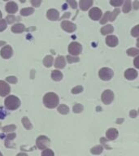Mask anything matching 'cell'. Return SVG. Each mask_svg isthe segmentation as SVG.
Instances as JSON below:
<instances>
[{"mask_svg":"<svg viewBox=\"0 0 139 156\" xmlns=\"http://www.w3.org/2000/svg\"><path fill=\"white\" fill-rule=\"evenodd\" d=\"M129 115H130L131 118H135L137 116V112L135 110H132L130 113H129Z\"/></svg>","mask_w":139,"mask_h":156,"instance_id":"ee69618b","label":"cell"},{"mask_svg":"<svg viewBox=\"0 0 139 156\" xmlns=\"http://www.w3.org/2000/svg\"><path fill=\"white\" fill-rule=\"evenodd\" d=\"M83 109H84V107L80 103H76L73 107V111L74 113H80L83 111Z\"/></svg>","mask_w":139,"mask_h":156,"instance_id":"f1b7e54d","label":"cell"},{"mask_svg":"<svg viewBox=\"0 0 139 156\" xmlns=\"http://www.w3.org/2000/svg\"><path fill=\"white\" fill-rule=\"evenodd\" d=\"M127 55L129 56L139 55V50L136 48H130L127 51Z\"/></svg>","mask_w":139,"mask_h":156,"instance_id":"83f0119b","label":"cell"},{"mask_svg":"<svg viewBox=\"0 0 139 156\" xmlns=\"http://www.w3.org/2000/svg\"><path fill=\"white\" fill-rule=\"evenodd\" d=\"M67 2H68V4L70 5V7L73 8V9H76L77 7V3L76 2L75 0H66Z\"/></svg>","mask_w":139,"mask_h":156,"instance_id":"f35d334b","label":"cell"},{"mask_svg":"<svg viewBox=\"0 0 139 156\" xmlns=\"http://www.w3.org/2000/svg\"><path fill=\"white\" fill-rule=\"evenodd\" d=\"M106 43L110 47H115V46H116L118 45V38L116 36H113V35L107 36V38H106Z\"/></svg>","mask_w":139,"mask_h":156,"instance_id":"9a60e30c","label":"cell"},{"mask_svg":"<svg viewBox=\"0 0 139 156\" xmlns=\"http://www.w3.org/2000/svg\"><path fill=\"white\" fill-rule=\"evenodd\" d=\"M66 61L65 58L63 56H58L55 62V67L59 69H62L65 67Z\"/></svg>","mask_w":139,"mask_h":156,"instance_id":"e0dca14e","label":"cell"},{"mask_svg":"<svg viewBox=\"0 0 139 156\" xmlns=\"http://www.w3.org/2000/svg\"><path fill=\"white\" fill-rule=\"evenodd\" d=\"M113 71L109 68H102L98 72V76L102 80H110L113 76Z\"/></svg>","mask_w":139,"mask_h":156,"instance_id":"277c9868","label":"cell"},{"mask_svg":"<svg viewBox=\"0 0 139 156\" xmlns=\"http://www.w3.org/2000/svg\"><path fill=\"white\" fill-rule=\"evenodd\" d=\"M137 76V72L135 69L133 68H129L124 72V77L127 80H134Z\"/></svg>","mask_w":139,"mask_h":156,"instance_id":"5bb4252c","label":"cell"},{"mask_svg":"<svg viewBox=\"0 0 139 156\" xmlns=\"http://www.w3.org/2000/svg\"><path fill=\"white\" fill-rule=\"evenodd\" d=\"M0 55L3 58H10L13 55V51L11 46H4L0 51Z\"/></svg>","mask_w":139,"mask_h":156,"instance_id":"8fae6325","label":"cell"},{"mask_svg":"<svg viewBox=\"0 0 139 156\" xmlns=\"http://www.w3.org/2000/svg\"><path fill=\"white\" fill-rule=\"evenodd\" d=\"M53 57L51 55H46L43 59V64L46 68H51L53 64Z\"/></svg>","mask_w":139,"mask_h":156,"instance_id":"603a6c76","label":"cell"},{"mask_svg":"<svg viewBox=\"0 0 139 156\" xmlns=\"http://www.w3.org/2000/svg\"><path fill=\"white\" fill-rule=\"evenodd\" d=\"M124 0H110V4L113 7H119L122 5Z\"/></svg>","mask_w":139,"mask_h":156,"instance_id":"d6a6232c","label":"cell"},{"mask_svg":"<svg viewBox=\"0 0 139 156\" xmlns=\"http://www.w3.org/2000/svg\"><path fill=\"white\" fill-rule=\"evenodd\" d=\"M6 20L8 24H12V23H14L15 20H16V16H15L14 15H9V16H7L6 17Z\"/></svg>","mask_w":139,"mask_h":156,"instance_id":"8d00e7d4","label":"cell"},{"mask_svg":"<svg viewBox=\"0 0 139 156\" xmlns=\"http://www.w3.org/2000/svg\"><path fill=\"white\" fill-rule=\"evenodd\" d=\"M138 113H139V110H138Z\"/></svg>","mask_w":139,"mask_h":156,"instance_id":"816d5d0a","label":"cell"},{"mask_svg":"<svg viewBox=\"0 0 139 156\" xmlns=\"http://www.w3.org/2000/svg\"><path fill=\"white\" fill-rule=\"evenodd\" d=\"M81 51H82V46H80V43H78L77 41L71 42L69 44V46H68V52L72 55H78L79 54H80Z\"/></svg>","mask_w":139,"mask_h":156,"instance_id":"5b68a950","label":"cell"},{"mask_svg":"<svg viewBox=\"0 0 139 156\" xmlns=\"http://www.w3.org/2000/svg\"><path fill=\"white\" fill-rule=\"evenodd\" d=\"M6 115H7L6 112L2 109V107H0V119H4V117L6 116Z\"/></svg>","mask_w":139,"mask_h":156,"instance_id":"b9f144b4","label":"cell"},{"mask_svg":"<svg viewBox=\"0 0 139 156\" xmlns=\"http://www.w3.org/2000/svg\"><path fill=\"white\" fill-rule=\"evenodd\" d=\"M34 12V8L33 7H26V8H23L20 10V15L23 16H30Z\"/></svg>","mask_w":139,"mask_h":156,"instance_id":"7402d4cb","label":"cell"},{"mask_svg":"<svg viewBox=\"0 0 139 156\" xmlns=\"http://www.w3.org/2000/svg\"><path fill=\"white\" fill-rule=\"evenodd\" d=\"M119 10L118 8L115 9L112 12H107L105 13L102 19H100V24H106L107 21H114L116 16L119 15Z\"/></svg>","mask_w":139,"mask_h":156,"instance_id":"3957f363","label":"cell"},{"mask_svg":"<svg viewBox=\"0 0 139 156\" xmlns=\"http://www.w3.org/2000/svg\"><path fill=\"white\" fill-rule=\"evenodd\" d=\"M16 125L14 124H11V125H7V126H5L2 128V130L4 133H7V132H12L14 131L15 129H16Z\"/></svg>","mask_w":139,"mask_h":156,"instance_id":"f546056e","label":"cell"},{"mask_svg":"<svg viewBox=\"0 0 139 156\" xmlns=\"http://www.w3.org/2000/svg\"><path fill=\"white\" fill-rule=\"evenodd\" d=\"M131 35L135 37H139V24L133 28V29L131 30Z\"/></svg>","mask_w":139,"mask_h":156,"instance_id":"4dcf8cb0","label":"cell"},{"mask_svg":"<svg viewBox=\"0 0 139 156\" xmlns=\"http://www.w3.org/2000/svg\"><path fill=\"white\" fill-rule=\"evenodd\" d=\"M5 10L9 14H14L18 11V5L15 2H7L6 7H5Z\"/></svg>","mask_w":139,"mask_h":156,"instance_id":"4fadbf2b","label":"cell"},{"mask_svg":"<svg viewBox=\"0 0 139 156\" xmlns=\"http://www.w3.org/2000/svg\"><path fill=\"white\" fill-rule=\"evenodd\" d=\"M118 134H119V133L116 129H114V128H111L106 133V136L109 140H115V139L117 138Z\"/></svg>","mask_w":139,"mask_h":156,"instance_id":"ac0fdd59","label":"cell"},{"mask_svg":"<svg viewBox=\"0 0 139 156\" xmlns=\"http://www.w3.org/2000/svg\"><path fill=\"white\" fill-rule=\"evenodd\" d=\"M7 29V20H0V32L4 31Z\"/></svg>","mask_w":139,"mask_h":156,"instance_id":"d590c367","label":"cell"},{"mask_svg":"<svg viewBox=\"0 0 139 156\" xmlns=\"http://www.w3.org/2000/svg\"><path fill=\"white\" fill-rule=\"evenodd\" d=\"M11 92L10 85L6 83L4 80H0V96L6 97Z\"/></svg>","mask_w":139,"mask_h":156,"instance_id":"ba28073f","label":"cell"},{"mask_svg":"<svg viewBox=\"0 0 139 156\" xmlns=\"http://www.w3.org/2000/svg\"><path fill=\"white\" fill-rule=\"evenodd\" d=\"M36 144L38 149H40V150H45V149H46L50 146L51 141H50V139L47 136H40L37 138Z\"/></svg>","mask_w":139,"mask_h":156,"instance_id":"8992f818","label":"cell"},{"mask_svg":"<svg viewBox=\"0 0 139 156\" xmlns=\"http://www.w3.org/2000/svg\"><path fill=\"white\" fill-rule=\"evenodd\" d=\"M4 104L6 108L11 111H14L19 108L20 106V100L15 95H10L6 98L4 101Z\"/></svg>","mask_w":139,"mask_h":156,"instance_id":"7a4b0ae2","label":"cell"},{"mask_svg":"<svg viewBox=\"0 0 139 156\" xmlns=\"http://www.w3.org/2000/svg\"><path fill=\"white\" fill-rule=\"evenodd\" d=\"M67 58V61H68L69 63H77L79 61V58L78 57H76V56H71V55H68L66 57Z\"/></svg>","mask_w":139,"mask_h":156,"instance_id":"1f68e13d","label":"cell"},{"mask_svg":"<svg viewBox=\"0 0 139 156\" xmlns=\"http://www.w3.org/2000/svg\"><path fill=\"white\" fill-rule=\"evenodd\" d=\"M92 5L93 0H80V2H79L80 8L82 11H87L92 7Z\"/></svg>","mask_w":139,"mask_h":156,"instance_id":"2e32d148","label":"cell"},{"mask_svg":"<svg viewBox=\"0 0 139 156\" xmlns=\"http://www.w3.org/2000/svg\"><path fill=\"white\" fill-rule=\"evenodd\" d=\"M89 16L94 20H98L102 17V11L98 7H93L89 12Z\"/></svg>","mask_w":139,"mask_h":156,"instance_id":"30bf717a","label":"cell"},{"mask_svg":"<svg viewBox=\"0 0 139 156\" xmlns=\"http://www.w3.org/2000/svg\"><path fill=\"white\" fill-rule=\"evenodd\" d=\"M6 45V42L3 41H0V46H5Z\"/></svg>","mask_w":139,"mask_h":156,"instance_id":"7dc6e473","label":"cell"},{"mask_svg":"<svg viewBox=\"0 0 139 156\" xmlns=\"http://www.w3.org/2000/svg\"><path fill=\"white\" fill-rule=\"evenodd\" d=\"M137 46L139 48V37L138 39H137Z\"/></svg>","mask_w":139,"mask_h":156,"instance_id":"c3c4849f","label":"cell"},{"mask_svg":"<svg viewBox=\"0 0 139 156\" xmlns=\"http://www.w3.org/2000/svg\"><path fill=\"white\" fill-rule=\"evenodd\" d=\"M59 99L58 95L55 93H47L43 97V103L45 107L52 109L58 106Z\"/></svg>","mask_w":139,"mask_h":156,"instance_id":"6da1fadb","label":"cell"},{"mask_svg":"<svg viewBox=\"0 0 139 156\" xmlns=\"http://www.w3.org/2000/svg\"><path fill=\"white\" fill-rule=\"evenodd\" d=\"M133 7H134V9H138L139 8V2L138 1H137L135 0L134 2V4H133Z\"/></svg>","mask_w":139,"mask_h":156,"instance_id":"f6af8a7d","label":"cell"},{"mask_svg":"<svg viewBox=\"0 0 139 156\" xmlns=\"http://www.w3.org/2000/svg\"><path fill=\"white\" fill-rule=\"evenodd\" d=\"M113 31H114V28L111 24H107V25H105L101 29V33H102V35L112 34Z\"/></svg>","mask_w":139,"mask_h":156,"instance_id":"44dd1931","label":"cell"},{"mask_svg":"<svg viewBox=\"0 0 139 156\" xmlns=\"http://www.w3.org/2000/svg\"><path fill=\"white\" fill-rule=\"evenodd\" d=\"M101 98H102V102L104 104H111L114 99V94L112 92V90H106L102 94V96H101Z\"/></svg>","mask_w":139,"mask_h":156,"instance_id":"52a82bcc","label":"cell"},{"mask_svg":"<svg viewBox=\"0 0 139 156\" xmlns=\"http://www.w3.org/2000/svg\"><path fill=\"white\" fill-rule=\"evenodd\" d=\"M22 124L24 125V127L26 129L29 130V129H32V124L31 122L29 121V119L28 117H23L22 118Z\"/></svg>","mask_w":139,"mask_h":156,"instance_id":"d4e9b609","label":"cell"},{"mask_svg":"<svg viewBox=\"0 0 139 156\" xmlns=\"http://www.w3.org/2000/svg\"><path fill=\"white\" fill-rule=\"evenodd\" d=\"M134 66H135V68H137V69H139V55H137L136 58H134Z\"/></svg>","mask_w":139,"mask_h":156,"instance_id":"60d3db41","label":"cell"},{"mask_svg":"<svg viewBox=\"0 0 139 156\" xmlns=\"http://www.w3.org/2000/svg\"><path fill=\"white\" fill-rule=\"evenodd\" d=\"M132 9V3L130 0H125L124 2V7H123V12L124 13H128L131 11Z\"/></svg>","mask_w":139,"mask_h":156,"instance_id":"cb8c5ba5","label":"cell"},{"mask_svg":"<svg viewBox=\"0 0 139 156\" xmlns=\"http://www.w3.org/2000/svg\"><path fill=\"white\" fill-rule=\"evenodd\" d=\"M41 1H42V0H30V2H31V4L33 7H40V5H41Z\"/></svg>","mask_w":139,"mask_h":156,"instance_id":"ab89813d","label":"cell"},{"mask_svg":"<svg viewBox=\"0 0 139 156\" xmlns=\"http://www.w3.org/2000/svg\"><path fill=\"white\" fill-rule=\"evenodd\" d=\"M6 80H7V82L11 83V84H16V83H17V78L16 76H7L6 78Z\"/></svg>","mask_w":139,"mask_h":156,"instance_id":"74e56055","label":"cell"},{"mask_svg":"<svg viewBox=\"0 0 139 156\" xmlns=\"http://www.w3.org/2000/svg\"><path fill=\"white\" fill-rule=\"evenodd\" d=\"M102 151H103V148H102V146H96L90 150V152L93 154H100L102 152Z\"/></svg>","mask_w":139,"mask_h":156,"instance_id":"4316f807","label":"cell"},{"mask_svg":"<svg viewBox=\"0 0 139 156\" xmlns=\"http://www.w3.org/2000/svg\"><path fill=\"white\" fill-rule=\"evenodd\" d=\"M58 112L62 115H67L69 112V108L68 106L62 104L58 107Z\"/></svg>","mask_w":139,"mask_h":156,"instance_id":"484cf974","label":"cell"},{"mask_svg":"<svg viewBox=\"0 0 139 156\" xmlns=\"http://www.w3.org/2000/svg\"><path fill=\"white\" fill-rule=\"evenodd\" d=\"M83 91V87L82 86H80V85H77V86H76L72 90V93H73V94H80Z\"/></svg>","mask_w":139,"mask_h":156,"instance_id":"836d02e7","label":"cell"},{"mask_svg":"<svg viewBox=\"0 0 139 156\" xmlns=\"http://www.w3.org/2000/svg\"><path fill=\"white\" fill-rule=\"evenodd\" d=\"M4 1H8V0H4ZM20 2H22V3L25 2V0H20Z\"/></svg>","mask_w":139,"mask_h":156,"instance_id":"681fc988","label":"cell"},{"mask_svg":"<svg viewBox=\"0 0 139 156\" xmlns=\"http://www.w3.org/2000/svg\"><path fill=\"white\" fill-rule=\"evenodd\" d=\"M2 12H1V11H0V20L2 19Z\"/></svg>","mask_w":139,"mask_h":156,"instance_id":"f907efd6","label":"cell"},{"mask_svg":"<svg viewBox=\"0 0 139 156\" xmlns=\"http://www.w3.org/2000/svg\"><path fill=\"white\" fill-rule=\"evenodd\" d=\"M54 152L50 149H45L42 152H41V155L42 156H54Z\"/></svg>","mask_w":139,"mask_h":156,"instance_id":"e575fe53","label":"cell"},{"mask_svg":"<svg viewBox=\"0 0 139 156\" xmlns=\"http://www.w3.org/2000/svg\"><path fill=\"white\" fill-rule=\"evenodd\" d=\"M16 136V133H11V134H8L7 136V140H12V139H14Z\"/></svg>","mask_w":139,"mask_h":156,"instance_id":"7bdbcfd3","label":"cell"},{"mask_svg":"<svg viewBox=\"0 0 139 156\" xmlns=\"http://www.w3.org/2000/svg\"><path fill=\"white\" fill-rule=\"evenodd\" d=\"M46 17L50 20L55 21V20H58L59 18V13L56 9H50L46 12Z\"/></svg>","mask_w":139,"mask_h":156,"instance_id":"7c38bea8","label":"cell"},{"mask_svg":"<svg viewBox=\"0 0 139 156\" xmlns=\"http://www.w3.org/2000/svg\"><path fill=\"white\" fill-rule=\"evenodd\" d=\"M25 30V27L23 24H16L12 27V31L14 34H21Z\"/></svg>","mask_w":139,"mask_h":156,"instance_id":"d6986e66","label":"cell"},{"mask_svg":"<svg viewBox=\"0 0 139 156\" xmlns=\"http://www.w3.org/2000/svg\"><path fill=\"white\" fill-rule=\"evenodd\" d=\"M51 78L53 79L55 81H59L63 79V74L59 70H54L51 73Z\"/></svg>","mask_w":139,"mask_h":156,"instance_id":"ffe728a7","label":"cell"},{"mask_svg":"<svg viewBox=\"0 0 139 156\" xmlns=\"http://www.w3.org/2000/svg\"><path fill=\"white\" fill-rule=\"evenodd\" d=\"M61 28L68 33H73L76 30L77 26L72 22L68 21V20H64L61 23Z\"/></svg>","mask_w":139,"mask_h":156,"instance_id":"9c48e42d","label":"cell"},{"mask_svg":"<svg viewBox=\"0 0 139 156\" xmlns=\"http://www.w3.org/2000/svg\"><path fill=\"white\" fill-rule=\"evenodd\" d=\"M70 12H67V13H65V14L63 15V16H62V18L61 19L63 20V19H65V18H68V17L70 16Z\"/></svg>","mask_w":139,"mask_h":156,"instance_id":"bcb514c9","label":"cell"}]
</instances>
